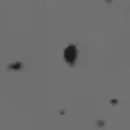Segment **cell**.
<instances>
[{
  "label": "cell",
  "mask_w": 130,
  "mask_h": 130,
  "mask_svg": "<svg viewBox=\"0 0 130 130\" xmlns=\"http://www.w3.org/2000/svg\"><path fill=\"white\" fill-rule=\"evenodd\" d=\"M77 56H78V53H77V50H75L74 46H69L67 50L64 51V59L70 65L74 64V61L77 60Z\"/></svg>",
  "instance_id": "obj_1"
},
{
  "label": "cell",
  "mask_w": 130,
  "mask_h": 130,
  "mask_svg": "<svg viewBox=\"0 0 130 130\" xmlns=\"http://www.w3.org/2000/svg\"><path fill=\"white\" fill-rule=\"evenodd\" d=\"M108 2H111V0H108Z\"/></svg>",
  "instance_id": "obj_3"
},
{
  "label": "cell",
  "mask_w": 130,
  "mask_h": 130,
  "mask_svg": "<svg viewBox=\"0 0 130 130\" xmlns=\"http://www.w3.org/2000/svg\"><path fill=\"white\" fill-rule=\"evenodd\" d=\"M9 69H14V70H20L21 68H22V62H21V61H16V62H13V64H10L9 65V67H8Z\"/></svg>",
  "instance_id": "obj_2"
}]
</instances>
